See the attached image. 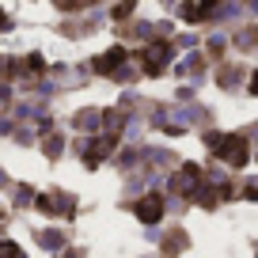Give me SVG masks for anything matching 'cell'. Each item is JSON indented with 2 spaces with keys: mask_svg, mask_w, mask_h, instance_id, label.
I'll use <instances>...</instances> for the list:
<instances>
[{
  "mask_svg": "<svg viewBox=\"0 0 258 258\" xmlns=\"http://www.w3.org/2000/svg\"><path fill=\"white\" fill-rule=\"evenodd\" d=\"M121 61H125V49H121V46H114L110 53L95 57V69H99V73H114V69H118Z\"/></svg>",
  "mask_w": 258,
  "mask_h": 258,
  "instance_id": "cell-4",
  "label": "cell"
},
{
  "mask_svg": "<svg viewBox=\"0 0 258 258\" xmlns=\"http://www.w3.org/2000/svg\"><path fill=\"white\" fill-rule=\"evenodd\" d=\"M0 258H23V250L16 243H0Z\"/></svg>",
  "mask_w": 258,
  "mask_h": 258,
  "instance_id": "cell-7",
  "label": "cell"
},
{
  "mask_svg": "<svg viewBox=\"0 0 258 258\" xmlns=\"http://www.w3.org/2000/svg\"><path fill=\"white\" fill-rule=\"evenodd\" d=\"M250 91H254V95H258V73H254V84H250Z\"/></svg>",
  "mask_w": 258,
  "mask_h": 258,
  "instance_id": "cell-8",
  "label": "cell"
},
{
  "mask_svg": "<svg viewBox=\"0 0 258 258\" xmlns=\"http://www.w3.org/2000/svg\"><path fill=\"white\" fill-rule=\"evenodd\" d=\"M137 217H141V220H148V224L163 217V202H160V194H148L145 202L137 205Z\"/></svg>",
  "mask_w": 258,
  "mask_h": 258,
  "instance_id": "cell-3",
  "label": "cell"
},
{
  "mask_svg": "<svg viewBox=\"0 0 258 258\" xmlns=\"http://www.w3.org/2000/svg\"><path fill=\"white\" fill-rule=\"evenodd\" d=\"M167 57H171V49L163 46V42H152V46L141 53V61H145V73H163V64H167Z\"/></svg>",
  "mask_w": 258,
  "mask_h": 258,
  "instance_id": "cell-2",
  "label": "cell"
},
{
  "mask_svg": "<svg viewBox=\"0 0 258 258\" xmlns=\"http://www.w3.org/2000/svg\"><path fill=\"white\" fill-rule=\"evenodd\" d=\"M209 4H186V16H190V23H202V16H209Z\"/></svg>",
  "mask_w": 258,
  "mask_h": 258,
  "instance_id": "cell-6",
  "label": "cell"
},
{
  "mask_svg": "<svg viewBox=\"0 0 258 258\" xmlns=\"http://www.w3.org/2000/svg\"><path fill=\"white\" fill-rule=\"evenodd\" d=\"M198 178H202V175H198V167H182V175H178L171 186H175L178 194H186V190H194V182H198Z\"/></svg>",
  "mask_w": 258,
  "mask_h": 258,
  "instance_id": "cell-5",
  "label": "cell"
},
{
  "mask_svg": "<svg viewBox=\"0 0 258 258\" xmlns=\"http://www.w3.org/2000/svg\"><path fill=\"white\" fill-rule=\"evenodd\" d=\"M209 148L232 167H243L247 163V141L243 137H209Z\"/></svg>",
  "mask_w": 258,
  "mask_h": 258,
  "instance_id": "cell-1",
  "label": "cell"
}]
</instances>
